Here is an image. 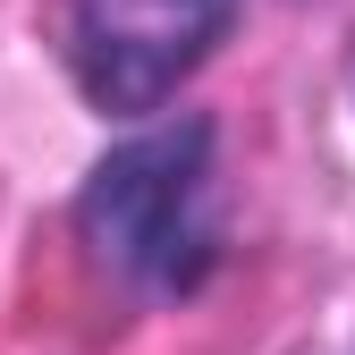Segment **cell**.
Returning <instances> with one entry per match:
<instances>
[{
  "label": "cell",
  "instance_id": "obj_1",
  "mask_svg": "<svg viewBox=\"0 0 355 355\" xmlns=\"http://www.w3.org/2000/svg\"><path fill=\"white\" fill-rule=\"evenodd\" d=\"M94 262L136 296H195L220 262L211 220V119H169L119 144L76 195Z\"/></svg>",
  "mask_w": 355,
  "mask_h": 355
},
{
  "label": "cell",
  "instance_id": "obj_2",
  "mask_svg": "<svg viewBox=\"0 0 355 355\" xmlns=\"http://www.w3.org/2000/svg\"><path fill=\"white\" fill-rule=\"evenodd\" d=\"M245 0H68V68L85 102L144 119L229 42Z\"/></svg>",
  "mask_w": 355,
  "mask_h": 355
}]
</instances>
